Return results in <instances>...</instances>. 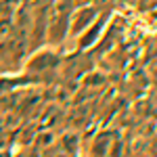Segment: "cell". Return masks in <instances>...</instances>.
<instances>
[{
    "mask_svg": "<svg viewBox=\"0 0 157 157\" xmlns=\"http://www.w3.org/2000/svg\"><path fill=\"white\" fill-rule=\"evenodd\" d=\"M25 55H27V36L25 32L11 25V29L0 36V65L4 73L21 71Z\"/></svg>",
    "mask_w": 157,
    "mask_h": 157,
    "instance_id": "1",
    "label": "cell"
},
{
    "mask_svg": "<svg viewBox=\"0 0 157 157\" xmlns=\"http://www.w3.org/2000/svg\"><path fill=\"white\" fill-rule=\"evenodd\" d=\"M0 157H15L11 153V149H0Z\"/></svg>",
    "mask_w": 157,
    "mask_h": 157,
    "instance_id": "9",
    "label": "cell"
},
{
    "mask_svg": "<svg viewBox=\"0 0 157 157\" xmlns=\"http://www.w3.org/2000/svg\"><path fill=\"white\" fill-rule=\"evenodd\" d=\"M98 11L92 6V4H84V6H75L69 15V32L67 36L69 38H78L82 32H84L88 25L97 19Z\"/></svg>",
    "mask_w": 157,
    "mask_h": 157,
    "instance_id": "6",
    "label": "cell"
},
{
    "mask_svg": "<svg viewBox=\"0 0 157 157\" xmlns=\"http://www.w3.org/2000/svg\"><path fill=\"white\" fill-rule=\"evenodd\" d=\"M59 63L61 55L55 48H36L29 52V59L23 61V69L25 73L38 78L40 86L44 84H55L59 80Z\"/></svg>",
    "mask_w": 157,
    "mask_h": 157,
    "instance_id": "2",
    "label": "cell"
},
{
    "mask_svg": "<svg viewBox=\"0 0 157 157\" xmlns=\"http://www.w3.org/2000/svg\"><path fill=\"white\" fill-rule=\"evenodd\" d=\"M113 130H103L98 132L92 143L88 147V155L90 157H107V151H109V145H111V138H113Z\"/></svg>",
    "mask_w": 157,
    "mask_h": 157,
    "instance_id": "8",
    "label": "cell"
},
{
    "mask_svg": "<svg viewBox=\"0 0 157 157\" xmlns=\"http://www.w3.org/2000/svg\"><path fill=\"white\" fill-rule=\"evenodd\" d=\"M73 11L71 0H59L50 6L48 19H46V42L50 46H59L65 42L69 32V15Z\"/></svg>",
    "mask_w": 157,
    "mask_h": 157,
    "instance_id": "3",
    "label": "cell"
},
{
    "mask_svg": "<svg viewBox=\"0 0 157 157\" xmlns=\"http://www.w3.org/2000/svg\"><path fill=\"white\" fill-rule=\"evenodd\" d=\"M27 86H40L38 78L29 75V73H0V94L6 92H15L19 88H27Z\"/></svg>",
    "mask_w": 157,
    "mask_h": 157,
    "instance_id": "7",
    "label": "cell"
},
{
    "mask_svg": "<svg viewBox=\"0 0 157 157\" xmlns=\"http://www.w3.org/2000/svg\"><path fill=\"white\" fill-rule=\"evenodd\" d=\"M0 73H4V69H2V65H0Z\"/></svg>",
    "mask_w": 157,
    "mask_h": 157,
    "instance_id": "10",
    "label": "cell"
},
{
    "mask_svg": "<svg viewBox=\"0 0 157 157\" xmlns=\"http://www.w3.org/2000/svg\"><path fill=\"white\" fill-rule=\"evenodd\" d=\"M109 17H111V13H109V11L98 13L97 19L88 25L80 36L75 38V48H78V50H90V48H92V46L98 42V38H101V34H103V29H105V25H107Z\"/></svg>",
    "mask_w": 157,
    "mask_h": 157,
    "instance_id": "5",
    "label": "cell"
},
{
    "mask_svg": "<svg viewBox=\"0 0 157 157\" xmlns=\"http://www.w3.org/2000/svg\"><path fill=\"white\" fill-rule=\"evenodd\" d=\"M97 65V59L90 55V50H73L69 55L61 57L59 63V78L65 82H78L88 71H92Z\"/></svg>",
    "mask_w": 157,
    "mask_h": 157,
    "instance_id": "4",
    "label": "cell"
}]
</instances>
